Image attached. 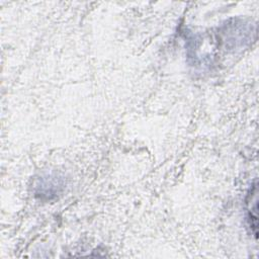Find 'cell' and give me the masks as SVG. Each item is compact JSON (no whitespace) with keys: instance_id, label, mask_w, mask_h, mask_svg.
Wrapping results in <instances>:
<instances>
[{"instance_id":"1","label":"cell","mask_w":259,"mask_h":259,"mask_svg":"<svg viewBox=\"0 0 259 259\" xmlns=\"http://www.w3.org/2000/svg\"><path fill=\"white\" fill-rule=\"evenodd\" d=\"M248 197L250 198V200L247 202V204L249 205L248 218L250 220V226L254 228V233L257 236V186L256 185L253 186Z\"/></svg>"}]
</instances>
